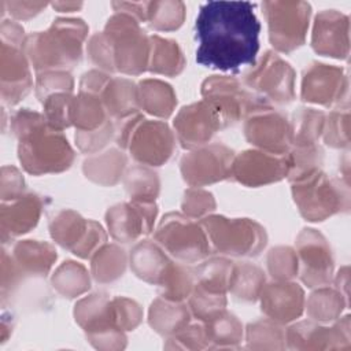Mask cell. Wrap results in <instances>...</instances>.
<instances>
[{
    "label": "cell",
    "instance_id": "cell-1",
    "mask_svg": "<svg viewBox=\"0 0 351 351\" xmlns=\"http://www.w3.org/2000/svg\"><path fill=\"white\" fill-rule=\"evenodd\" d=\"M261 22L250 1H207L195 22L196 62L207 69L239 73L254 66Z\"/></svg>",
    "mask_w": 351,
    "mask_h": 351
},
{
    "label": "cell",
    "instance_id": "cell-2",
    "mask_svg": "<svg viewBox=\"0 0 351 351\" xmlns=\"http://www.w3.org/2000/svg\"><path fill=\"white\" fill-rule=\"evenodd\" d=\"M14 121L19 134V159L27 171L41 174L70 167L74 155L67 140L41 115L23 111Z\"/></svg>",
    "mask_w": 351,
    "mask_h": 351
},
{
    "label": "cell",
    "instance_id": "cell-3",
    "mask_svg": "<svg viewBox=\"0 0 351 351\" xmlns=\"http://www.w3.org/2000/svg\"><path fill=\"white\" fill-rule=\"evenodd\" d=\"M86 34L88 26L82 19L59 18L48 32L32 34L23 44L38 70L73 66L81 58V47Z\"/></svg>",
    "mask_w": 351,
    "mask_h": 351
},
{
    "label": "cell",
    "instance_id": "cell-4",
    "mask_svg": "<svg viewBox=\"0 0 351 351\" xmlns=\"http://www.w3.org/2000/svg\"><path fill=\"white\" fill-rule=\"evenodd\" d=\"M104 34L112 49L115 70L128 74H138L145 70L151 44L134 18L115 12L107 21Z\"/></svg>",
    "mask_w": 351,
    "mask_h": 351
},
{
    "label": "cell",
    "instance_id": "cell-5",
    "mask_svg": "<svg viewBox=\"0 0 351 351\" xmlns=\"http://www.w3.org/2000/svg\"><path fill=\"white\" fill-rule=\"evenodd\" d=\"M293 197L300 214L308 221H322L341 210H348V192L319 170L295 181Z\"/></svg>",
    "mask_w": 351,
    "mask_h": 351
},
{
    "label": "cell",
    "instance_id": "cell-6",
    "mask_svg": "<svg viewBox=\"0 0 351 351\" xmlns=\"http://www.w3.org/2000/svg\"><path fill=\"white\" fill-rule=\"evenodd\" d=\"M262 10L273 47L289 52L304 43L311 16V5L307 1H263Z\"/></svg>",
    "mask_w": 351,
    "mask_h": 351
},
{
    "label": "cell",
    "instance_id": "cell-7",
    "mask_svg": "<svg viewBox=\"0 0 351 351\" xmlns=\"http://www.w3.org/2000/svg\"><path fill=\"white\" fill-rule=\"evenodd\" d=\"M215 248L232 256H252L266 245L265 229L250 219L210 217L203 221Z\"/></svg>",
    "mask_w": 351,
    "mask_h": 351
},
{
    "label": "cell",
    "instance_id": "cell-8",
    "mask_svg": "<svg viewBox=\"0 0 351 351\" xmlns=\"http://www.w3.org/2000/svg\"><path fill=\"white\" fill-rule=\"evenodd\" d=\"M155 237L163 248L184 262H196L210 254L204 230L180 214H167Z\"/></svg>",
    "mask_w": 351,
    "mask_h": 351
},
{
    "label": "cell",
    "instance_id": "cell-9",
    "mask_svg": "<svg viewBox=\"0 0 351 351\" xmlns=\"http://www.w3.org/2000/svg\"><path fill=\"white\" fill-rule=\"evenodd\" d=\"M228 125L221 107L207 99L184 107L174 121L178 138L185 148L207 143L218 129Z\"/></svg>",
    "mask_w": 351,
    "mask_h": 351
},
{
    "label": "cell",
    "instance_id": "cell-10",
    "mask_svg": "<svg viewBox=\"0 0 351 351\" xmlns=\"http://www.w3.org/2000/svg\"><path fill=\"white\" fill-rule=\"evenodd\" d=\"M292 169L291 154H273L247 151L237 156L232 165V176L250 186L269 184L281 180Z\"/></svg>",
    "mask_w": 351,
    "mask_h": 351
},
{
    "label": "cell",
    "instance_id": "cell-11",
    "mask_svg": "<svg viewBox=\"0 0 351 351\" xmlns=\"http://www.w3.org/2000/svg\"><path fill=\"white\" fill-rule=\"evenodd\" d=\"M245 82L276 103L284 104L293 99V71L273 52H266L261 64L245 75Z\"/></svg>",
    "mask_w": 351,
    "mask_h": 351
},
{
    "label": "cell",
    "instance_id": "cell-12",
    "mask_svg": "<svg viewBox=\"0 0 351 351\" xmlns=\"http://www.w3.org/2000/svg\"><path fill=\"white\" fill-rule=\"evenodd\" d=\"M233 152L214 144L185 155L181 160L184 180L191 185H203L223 180L232 173Z\"/></svg>",
    "mask_w": 351,
    "mask_h": 351
},
{
    "label": "cell",
    "instance_id": "cell-13",
    "mask_svg": "<svg viewBox=\"0 0 351 351\" xmlns=\"http://www.w3.org/2000/svg\"><path fill=\"white\" fill-rule=\"evenodd\" d=\"M244 132L251 144L273 154H287L292 143V130L287 118L270 107L254 111L245 122Z\"/></svg>",
    "mask_w": 351,
    "mask_h": 351
},
{
    "label": "cell",
    "instance_id": "cell-14",
    "mask_svg": "<svg viewBox=\"0 0 351 351\" xmlns=\"http://www.w3.org/2000/svg\"><path fill=\"white\" fill-rule=\"evenodd\" d=\"M126 147L136 160L159 166L171 156L174 138L165 123L148 121L136 125Z\"/></svg>",
    "mask_w": 351,
    "mask_h": 351
},
{
    "label": "cell",
    "instance_id": "cell-15",
    "mask_svg": "<svg viewBox=\"0 0 351 351\" xmlns=\"http://www.w3.org/2000/svg\"><path fill=\"white\" fill-rule=\"evenodd\" d=\"M302 258V280L308 287L325 285L330 281L333 259L326 240L314 229H304L298 240Z\"/></svg>",
    "mask_w": 351,
    "mask_h": 351
},
{
    "label": "cell",
    "instance_id": "cell-16",
    "mask_svg": "<svg viewBox=\"0 0 351 351\" xmlns=\"http://www.w3.org/2000/svg\"><path fill=\"white\" fill-rule=\"evenodd\" d=\"M203 95L207 100L214 101L223 111L228 123L237 121L243 114L252 110L269 107L265 100L247 93L236 80L211 78L203 84Z\"/></svg>",
    "mask_w": 351,
    "mask_h": 351
},
{
    "label": "cell",
    "instance_id": "cell-17",
    "mask_svg": "<svg viewBox=\"0 0 351 351\" xmlns=\"http://www.w3.org/2000/svg\"><path fill=\"white\" fill-rule=\"evenodd\" d=\"M155 215L156 207L152 202L133 200L130 204L112 207L107 214V222L114 239L129 243L151 232Z\"/></svg>",
    "mask_w": 351,
    "mask_h": 351
},
{
    "label": "cell",
    "instance_id": "cell-18",
    "mask_svg": "<svg viewBox=\"0 0 351 351\" xmlns=\"http://www.w3.org/2000/svg\"><path fill=\"white\" fill-rule=\"evenodd\" d=\"M348 30L350 22L347 15L337 10H324L315 16L311 45L321 55L347 58Z\"/></svg>",
    "mask_w": 351,
    "mask_h": 351
},
{
    "label": "cell",
    "instance_id": "cell-19",
    "mask_svg": "<svg viewBox=\"0 0 351 351\" xmlns=\"http://www.w3.org/2000/svg\"><path fill=\"white\" fill-rule=\"evenodd\" d=\"M347 90V78L341 69L313 63L303 75L302 97L304 101H313L330 106Z\"/></svg>",
    "mask_w": 351,
    "mask_h": 351
},
{
    "label": "cell",
    "instance_id": "cell-20",
    "mask_svg": "<svg viewBox=\"0 0 351 351\" xmlns=\"http://www.w3.org/2000/svg\"><path fill=\"white\" fill-rule=\"evenodd\" d=\"M303 291L293 282H276L262 291V310L282 321L292 319L302 313Z\"/></svg>",
    "mask_w": 351,
    "mask_h": 351
},
{
    "label": "cell",
    "instance_id": "cell-21",
    "mask_svg": "<svg viewBox=\"0 0 351 351\" xmlns=\"http://www.w3.org/2000/svg\"><path fill=\"white\" fill-rule=\"evenodd\" d=\"M149 70L160 74L174 75L178 74L184 67L182 53L173 40L162 38L159 36L149 37Z\"/></svg>",
    "mask_w": 351,
    "mask_h": 351
},
{
    "label": "cell",
    "instance_id": "cell-22",
    "mask_svg": "<svg viewBox=\"0 0 351 351\" xmlns=\"http://www.w3.org/2000/svg\"><path fill=\"white\" fill-rule=\"evenodd\" d=\"M130 261L136 274L149 282H159L165 269L170 263L152 243H140L136 245Z\"/></svg>",
    "mask_w": 351,
    "mask_h": 351
},
{
    "label": "cell",
    "instance_id": "cell-23",
    "mask_svg": "<svg viewBox=\"0 0 351 351\" xmlns=\"http://www.w3.org/2000/svg\"><path fill=\"white\" fill-rule=\"evenodd\" d=\"M138 96L133 82L128 80H110L104 88L107 111L114 117H126L136 110Z\"/></svg>",
    "mask_w": 351,
    "mask_h": 351
},
{
    "label": "cell",
    "instance_id": "cell-24",
    "mask_svg": "<svg viewBox=\"0 0 351 351\" xmlns=\"http://www.w3.org/2000/svg\"><path fill=\"white\" fill-rule=\"evenodd\" d=\"M140 99L144 108L159 117H169L176 104V96L171 88L160 81L147 80L140 84Z\"/></svg>",
    "mask_w": 351,
    "mask_h": 351
},
{
    "label": "cell",
    "instance_id": "cell-25",
    "mask_svg": "<svg viewBox=\"0 0 351 351\" xmlns=\"http://www.w3.org/2000/svg\"><path fill=\"white\" fill-rule=\"evenodd\" d=\"M11 210L7 211L3 208V211L10 213L8 215H3L4 219V226L7 225L10 229L8 232L11 234H21L27 232L32 226H34L38 221L40 215V208H41V202L37 196L29 195L25 196V199L18 200L16 203L11 204Z\"/></svg>",
    "mask_w": 351,
    "mask_h": 351
},
{
    "label": "cell",
    "instance_id": "cell-26",
    "mask_svg": "<svg viewBox=\"0 0 351 351\" xmlns=\"http://www.w3.org/2000/svg\"><path fill=\"white\" fill-rule=\"evenodd\" d=\"M70 121L81 130H95L104 123V108L97 97L82 93L71 100Z\"/></svg>",
    "mask_w": 351,
    "mask_h": 351
},
{
    "label": "cell",
    "instance_id": "cell-27",
    "mask_svg": "<svg viewBox=\"0 0 351 351\" xmlns=\"http://www.w3.org/2000/svg\"><path fill=\"white\" fill-rule=\"evenodd\" d=\"M293 121V126H291L292 141L299 147L314 145L319 134L324 132V112L313 108H299L298 114L295 112Z\"/></svg>",
    "mask_w": 351,
    "mask_h": 351
},
{
    "label": "cell",
    "instance_id": "cell-28",
    "mask_svg": "<svg viewBox=\"0 0 351 351\" xmlns=\"http://www.w3.org/2000/svg\"><path fill=\"white\" fill-rule=\"evenodd\" d=\"M263 281V273L256 266L237 265L232 269L228 288L239 299L254 300L262 289Z\"/></svg>",
    "mask_w": 351,
    "mask_h": 351
},
{
    "label": "cell",
    "instance_id": "cell-29",
    "mask_svg": "<svg viewBox=\"0 0 351 351\" xmlns=\"http://www.w3.org/2000/svg\"><path fill=\"white\" fill-rule=\"evenodd\" d=\"M15 256L29 271L45 276L56 259V252L48 244L27 241L15 247Z\"/></svg>",
    "mask_w": 351,
    "mask_h": 351
},
{
    "label": "cell",
    "instance_id": "cell-30",
    "mask_svg": "<svg viewBox=\"0 0 351 351\" xmlns=\"http://www.w3.org/2000/svg\"><path fill=\"white\" fill-rule=\"evenodd\" d=\"M86 228L88 223L78 214L73 211H62L53 218L51 223V233L52 237L63 247L70 248L74 244V250L85 236L84 230H86Z\"/></svg>",
    "mask_w": 351,
    "mask_h": 351
},
{
    "label": "cell",
    "instance_id": "cell-31",
    "mask_svg": "<svg viewBox=\"0 0 351 351\" xmlns=\"http://www.w3.org/2000/svg\"><path fill=\"white\" fill-rule=\"evenodd\" d=\"M185 18V4L182 1L165 0L148 3V22L156 30L178 29Z\"/></svg>",
    "mask_w": 351,
    "mask_h": 351
},
{
    "label": "cell",
    "instance_id": "cell-32",
    "mask_svg": "<svg viewBox=\"0 0 351 351\" xmlns=\"http://www.w3.org/2000/svg\"><path fill=\"white\" fill-rule=\"evenodd\" d=\"M232 269L233 266L225 259H213L204 262L202 266H199L196 274L199 280V287L210 292L223 293L225 289L229 287Z\"/></svg>",
    "mask_w": 351,
    "mask_h": 351
},
{
    "label": "cell",
    "instance_id": "cell-33",
    "mask_svg": "<svg viewBox=\"0 0 351 351\" xmlns=\"http://www.w3.org/2000/svg\"><path fill=\"white\" fill-rule=\"evenodd\" d=\"M159 284L163 288V298L178 302L186 298L192 291V274L191 271L180 265L169 263L165 269Z\"/></svg>",
    "mask_w": 351,
    "mask_h": 351
},
{
    "label": "cell",
    "instance_id": "cell-34",
    "mask_svg": "<svg viewBox=\"0 0 351 351\" xmlns=\"http://www.w3.org/2000/svg\"><path fill=\"white\" fill-rule=\"evenodd\" d=\"M56 288L64 295H78L89 288V278L82 266L75 265L74 262H67L60 266L53 277Z\"/></svg>",
    "mask_w": 351,
    "mask_h": 351
},
{
    "label": "cell",
    "instance_id": "cell-35",
    "mask_svg": "<svg viewBox=\"0 0 351 351\" xmlns=\"http://www.w3.org/2000/svg\"><path fill=\"white\" fill-rule=\"evenodd\" d=\"M158 186L156 174L141 167L132 169L126 177V189L133 200L152 202L158 193Z\"/></svg>",
    "mask_w": 351,
    "mask_h": 351
},
{
    "label": "cell",
    "instance_id": "cell-36",
    "mask_svg": "<svg viewBox=\"0 0 351 351\" xmlns=\"http://www.w3.org/2000/svg\"><path fill=\"white\" fill-rule=\"evenodd\" d=\"M100 254L96 255V258L93 259L92 263V270H93V276L96 277L97 281H111L119 276H122L125 265H112V262L125 258L123 251L111 245V247H106L101 251H99Z\"/></svg>",
    "mask_w": 351,
    "mask_h": 351
},
{
    "label": "cell",
    "instance_id": "cell-37",
    "mask_svg": "<svg viewBox=\"0 0 351 351\" xmlns=\"http://www.w3.org/2000/svg\"><path fill=\"white\" fill-rule=\"evenodd\" d=\"M343 295L332 289L324 288L311 295L310 310L315 317H322V319H332L339 311H341Z\"/></svg>",
    "mask_w": 351,
    "mask_h": 351
},
{
    "label": "cell",
    "instance_id": "cell-38",
    "mask_svg": "<svg viewBox=\"0 0 351 351\" xmlns=\"http://www.w3.org/2000/svg\"><path fill=\"white\" fill-rule=\"evenodd\" d=\"M269 270L278 280H287L298 271V258L289 248H276L269 255Z\"/></svg>",
    "mask_w": 351,
    "mask_h": 351
},
{
    "label": "cell",
    "instance_id": "cell-39",
    "mask_svg": "<svg viewBox=\"0 0 351 351\" xmlns=\"http://www.w3.org/2000/svg\"><path fill=\"white\" fill-rule=\"evenodd\" d=\"M326 144L335 148L348 145V111H337L329 117L328 129L325 132Z\"/></svg>",
    "mask_w": 351,
    "mask_h": 351
},
{
    "label": "cell",
    "instance_id": "cell-40",
    "mask_svg": "<svg viewBox=\"0 0 351 351\" xmlns=\"http://www.w3.org/2000/svg\"><path fill=\"white\" fill-rule=\"evenodd\" d=\"M214 206L215 204L210 193L196 189H191L185 193V200L182 204L184 211L189 217H202L208 211L214 210Z\"/></svg>",
    "mask_w": 351,
    "mask_h": 351
},
{
    "label": "cell",
    "instance_id": "cell-41",
    "mask_svg": "<svg viewBox=\"0 0 351 351\" xmlns=\"http://www.w3.org/2000/svg\"><path fill=\"white\" fill-rule=\"evenodd\" d=\"M73 88V80L66 73H47L38 77L37 81V95L44 96L49 90H67L70 92Z\"/></svg>",
    "mask_w": 351,
    "mask_h": 351
},
{
    "label": "cell",
    "instance_id": "cell-42",
    "mask_svg": "<svg viewBox=\"0 0 351 351\" xmlns=\"http://www.w3.org/2000/svg\"><path fill=\"white\" fill-rule=\"evenodd\" d=\"M84 132V130H82ZM112 133V128L110 123H104L100 129H96V137H92L89 133L88 136H82L81 133L77 136V143L80 145V148L85 152H92L100 147H103L106 144V141L111 137Z\"/></svg>",
    "mask_w": 351,
    "mask_h": 351
},
{
    "label": "cell",
    "instance_id": "cell-43",
    "mask_svg": "<svg viewBox=\"0 0 351 351\" xmlns=\"http://www.w3.org/2000/svg\"><path fill=\"white\" fill-rule=\"evenodd\" d=\"M48 4L38 1H7L5 8L16 19H29L43 11Z\"/></svg>",
    "mask_w": 351,
    "mask_h": 351
},
{
    "label": "cell",
    "instance_id": "cell-44",
    "mask_svg": "<svg viewBox=\"0 0 351 351\" xmlns=\"http://www.w3.org/2000/svg\"><path fill=\"white\" fill-rule=\"evenodd\" d=\"M148 3L149 1H114L111 5L115 12L126 14L140 23L148 21Z\"/></svg>",
    "mask_w": 351,
    "mask_h": 351
},
{
    "label": "cell",
    "instance_id": "cell-45",
    "mask_svg": "<svg viewBox=\"0 0 351 351\" xmlns=\"http://www.w3.org/2000/svg\"><path fill=\"white\" fill-rule=\"evenodd\" d=\"M51 5L59 12H73L82 8L84 4L81 1H55Z\"/></svg>",
    "mask_w": 351,
    "mask_h": 351
}]
</instances>
